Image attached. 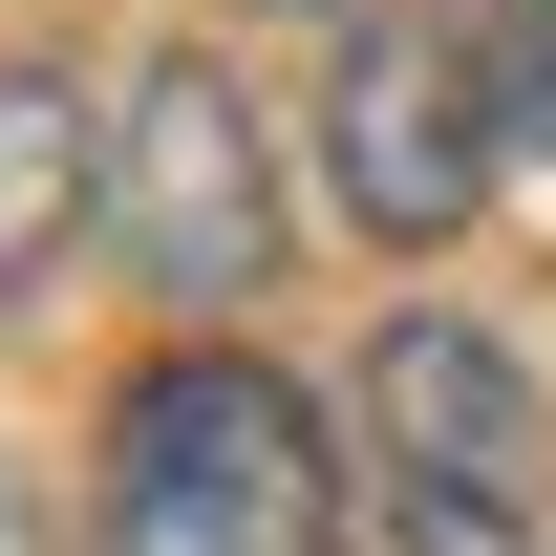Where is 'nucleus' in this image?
<instances>
[{
  "mask_svg": "<svg viewBox=\"0 0 556 556\" xmlns=\"http://www.w3.org/2000/svg\"><path fill=\"white\" fill-rule=\"evenodd\" d=\"M343 471H364V556H556V407L535 364L407 300L343 364Z\"/></svg>",
  "mask_w": 556,
  "mask_h": 556,
  "instance_id": "f257e3e1",
  "label": "nucleus"
},
{
  "mask_svg": "<svg viewBox=\"0 0 556 556\" xmlns=\"http://www.w3.org/2000/svg\"><path fill=\"white\" fill-rule=\"evenodd\" d=\"M108 556H364V471L278 364L172 343L108 407Z\"/></svg>",
  "mask_w": 556,
  "mask_h": 556,
  "instance_id": "f03ea898",
  "label": "nucleus"
},
{
  "mask_svg": "<svg viewBox=\"0 0 556 556\" xmlns=\"http://www.w3.org/2000/svg\"><path fill=\"white\" fill-rule=\"evenodd\" d=\"M108 108H129L108 129V257L172 321H257L278 300V129H257V86L214 65V43H150Z\"/></svg>",
  "mask_w": 556,
  "mask_h": 556,
  "instance_id": "7ed1b4c3",
  "label": "nucleus"
},
{
  "mask_svg": "<svg viewBox=\"0 0 556 556\" xmlns=\"http://www.w3.org/2000/svg\"><path fill=\"white\" fill-rule=\"evenodd\" d=\"M492 150H514V108H492L471 0H364L343 65H321V172H343V214L386 257H450L471 193H492Z\"/></svg>",
  "mask_w": 556,
  "mask_h": 556,
  "instance_id": "20e7f679",
  "label": "nucleus"
},
{
  "mask_svg": "<svg viewBox=\"0 0 556 556\" xmlns=\"http://www.w3.org/2000/svg\"><path fill=\"white\" fill-rule=\"evenodd\" d=\"M108 129L129 108H86V65H0V321L108 236Z\"/></svg>",
  "mask_w": 556,
  "mask_h": 556,
  "instance_id": "39448f33",
  "label": "nucleus"
},
{
  "mask_svg": "<svg viewBox=\"0 0 556 556\" xmlns=\"http://www.w3.org/2000/svg\"><path fill=\"white\" fill-rule=\"evenodd\" d=\"M471 43H492V108H514V150L556 172V0H471Z\"/></svg>",
  "mask_w": 556,
  "mask_h": 556,
  "instance_id": "423d86ee",
  "label": "nucleus"
},
{
  "mask_svg": "<svg viewBox=\"0 0 556 556\" xmlns=\"http://www.w3.org/2000/svg\"><path fill=\"white\" fill-rule=\"evenodd\" d=\"M257 22H300V0H257ZM343 22H364V0H343Z\"/></svg>",
  "mask_w": 556,
  "mask_h": 556,
  "instance_id": "0eeeda50",
  "label": "nucleus"
}]
</instances>
